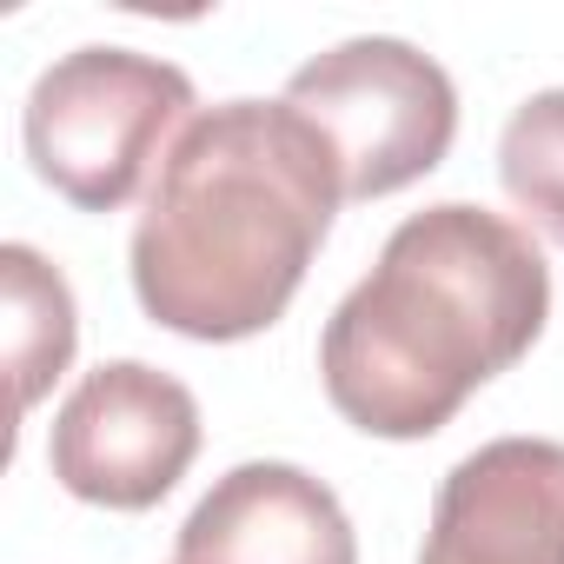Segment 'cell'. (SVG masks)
<instances>
[{
  "label": "cell",
  "mask_w": 564,
  "mask_h": 564,
  "mask_svg": "<svg viewBox=\"0 0 564 564\" xmlns=\"http://www.w3.org/2000/svg\"><path fill=\"white\" fill-rule=\"evenodd\" d=\"M339 206V160L300 107H199L166 147L133 226L140 313L199 346L279 326Z\"/></svg>",
  "instance_id": "obj_1"
},
{
  "label": "cell",
  "mask_w": 564,
  "mask_h": 564,
  "mask_svg": "<svg viewBox=\"0 0 564 564\" xmlns=\"http://www.w3.org/2000/svg\"><path fill=\"white\" fill-rule=\"evenodd\" d=\"M544 319L551 265L538 239L471 199H438L392 226L379 265L333 306L319 379L366 438H432L538 346Z\"/></svg>",
  "instance_id": "obj_2"
},
{
  "label": "cell",
  "mask_w": 564,
  "mask_h": 564,
  "mask_svg": "<svg viewBox=\"0 0 564 564\" xmlns=\"http://www.w3.org/2000/svg\"><path fill=\"white\" fill-rule=\"evenodd\" d=\"M193 120V80L133 47H74L61 54L21 113V147L41 186H54L80 213H120L147 173H160L166 147Z\"/></svg>",
  "instance_id": "obj_3"
},
{
  "label": "cell",
  "mask_w": 564,
  "mask_h": 564,
  "mask_svg": "<svg viewBox=\"0 0 564 564\" xmlns=\"http://www.w3.org/2000/svg\"><path fill=\"white\" fill-rule=\"evenodd\" d=\"M286 107H300L346 180V199H386L425 180L458 133L452 74L392 34H359L326 47L286 80Z\"/></svg>",
  "instance_id": "obj_4"
},
{
  "label": "cell",
  "mask_w": 564,
  "mask_h": 564,
  "mask_svg": "<svg viewBox=\"0 0 564 564\" xmlns=\"http://www.w3.org/2000/svg\"><path fill=\"white\" fill-rule=\"evenodd\" d=\"M199 458V399L147 366V359H107L94 366L47 432V465L61 491L100 511H153L186 465Z\"/></svg>",
  "instance_id": "obj_5"
},
{
  "label": "cell",
  "mask_w": 564,
  "mask_h": 564,
  "mask_svg": "<svg viewBox=\"0 0 564 564\" xmlns=\"http://www.w3.org/2000/svg\"><path fill=\"white\" fill-rule=\"evenodd\" d=\"M419 564H564V445L491 438L432 498Z\"/></svg>",
  "instance_id": "obj_6"
},
{
  "label": "cell",
  "mask_w": 564,
  "mask_h": 564,
  "mask_svg": "<svg viewBox=\"0 0 564 564\" xmlns=\"http://www.w3.org/2000/svg\"><path fill=\"white\" fill-rule=\"evenodd\" d=\"M173 564H359V538L326 478L246 458L193 505Z\"/></svg>",
  "instance_id": "obj_7"
},
{
  "label": "cell",
  "mask_w": 564,
  "mask_h": 564,
  "mask_svg": "<svg viewBox=\"0 0 564 564\" xmlns=\"http://www.w3.org/2000/svg\"><path fill=\"white\" fill-rule=\"evenodd\" d=\"M0 286H8V366H14V405L34 412L41 392L74 366L80 313L61 265H47L34 246H0Z\"/></svg>",
  "instance_id": "obj_8"
},
{
  "label": "cell",
  "mask_w": 564,
  "mask_h": 564,
  "mask_svg": "<svg viewBox=\"0 0 564 564\" xmlns=\"http://www.w3.org/2000/svg\"><path fill=\"white\" fill-rule=\"evenodd\" d=\"M498 180L511 193V206L564 246V87L531 94L498 140Z\"/></svg>",
  "instance_id": "obj_9"
}]
</instances>
